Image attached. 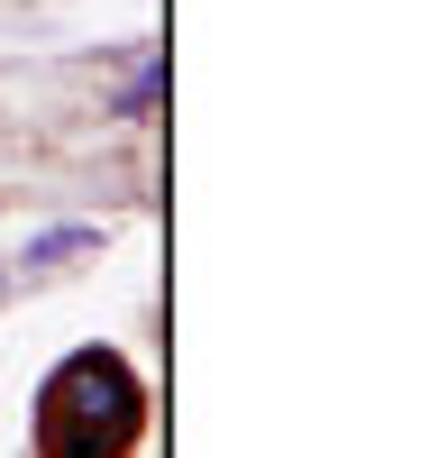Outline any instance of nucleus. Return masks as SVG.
Wrapping results in <instances>:
<instances>
[{"mask_svg":"<svg viewBox=\"0 0 430 458\" xmlns=\"http://www.w3.org/2000/svg\"><path fill=\"white\" fill-rule=\"evenodd\" d=\"M138 412H147V394H138L129 358L73 349L37 394V458H129Z\"/></svg>","mask_w":430,"mask_h":458,"instance_id":"f257e3e1","label":"nucleus"},{"mask_svg":"<svg viewBox=\"0 0 430 458\" xmlns=\"http://www.w3.org/2000/svg\"><path fill=\"white\" fill-rule=\"evenodd\" d=\"M156 92H165V64L147 55V64L129 73V92H120V110H129V120H147V110H156Z\"/></svg>","mask_w":430,"mask_h":458,"instance_id":"f03ea898","label":"nucleus"},{"mask_svg":"<svg viewBox=\"0 0 430 458\" xmlns=\"http://www.w3.org/2000/svg\"><path fill=\"white\" fill-rule=\"evenodd\" d=\"M73 248H101V229H46V239H28V266H46V257H73Z\"/></svg>","mask_w":430,"mask_h":458,"instance_id":"7ed1b4c3","label":"nucleus"}]
</instances>
